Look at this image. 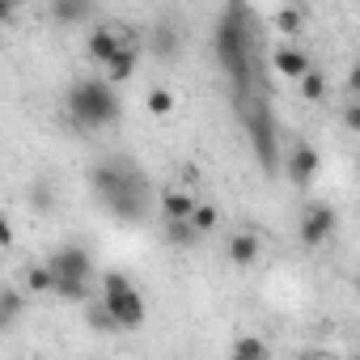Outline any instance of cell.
I'll list each match as a JSON object with an SVG mask.
<instances>
[{
  "label": "cell",
  "mask_w": 360,
  "mask_h": 360,
  "mask_svg": "<svg viewBox=\"0 0 360 360\" xmlns=\"http://www.w3.org/2000/svg\"><path fill=\"white\" fill-rule=\"evenodd\" d=\"M89 187H94V195L119 217V221H127V225H136V221H144L148 217V178L131 165V161H123V157H106V161H98L94 169H89Z\"/></svg>",
  "instance_id": "6da1fadb"
},
{
  "label": "cell",
  "mask_w": 360,
  "mask_h": 360,
  "mask_svg": "<svg viewBox=\"0 0 360 360\" xmlns=\"http://www.w3.org/2000/svg\"><path fill=\"white\" fill-rule=\"evenodd\" d=\"M212 47H217V60L229 72V81L238 89H250V81H255V72H250L255 43H250V9L246 5H225L221 22L212 30Z\"/></svg>",
  "instance_id": "7a4b0ae2"
},
{
  "label": "cell",
  "mask_w": 360,
  "mask_h": 360,
  "mask_svg": "<svg viewBox=\"0 0 360 360\" xmlns=\"http://www.w3.org/2000/svg\"><path fill=\"white\" fill-rule=\"evenodd\" d=\"M64 110L81 131H98V127H110L123 115V102H119L115 85H106L102 77H81L64 94Z\"/></svg>",
  "instance_id": "3957f363"
},
{
  "label": "cell",
  "mask_w": 360,
  "mask_h": 360,
  "mask_svg": "<svg viewBox=\"0 0 360 360\" xmlns=\"http://www.w3.org/2000/svg\"><path fill=\"white\" fill-rule=\"evenodd\" d=\"M98 305L110 314L115 330H140L144 318H148L140 288H136L123 271H102V297H98Z\"/></svg>",
  "instance_id": "277c9868"
},
{
  "label": "cell",
  "mask_w": 360,
  "mask_h": 360,
  "mask_svg": "<svg viewBox=\"0 0 360 360\" xmlns=\"http://www.w3.org/2000/svg\"><path fill=\"white\" fill-rule=\"evenodd\" d=\"M242 115H246L250 148H255V157H259L263 174H276V165H280V140H276V119H271L267 102H263V98H250Z\"/></svg>",
  "instance_id": "5b68a950"
},
{
  "label": "cell",
  "mask_w": 360,
  "mask_h": 360,
  "mask_svg": "<svg viewBox=\"0 0 360 360\" xmlns=\"http://www.w3.org/2000/svg\"><path fill=\"white\" fill-rule=\"evenodd\" d=\"M47 271L56 280H81V284H94V255L77 242H64L47 255Z\"/></svg>",
  "instance_id": "8992f818"
},
{
  "label": "cell",
  "mask_w": 360,
  "mask_h": 360,
  "mask_svg": "<svg viewBox=\"0 0 360 360\" xmlns=\"http://www.w3.org/2000/svg\"><path fill=\"white\" fill-rule=\"evenodd\" d=\"M335 229H339V212H335V204H309L305 212H301V225H297V238H301V246H309V250H318L322 242H330L335 238Z\"/></svg>",
  "instance_id": "52a82bcc"
},
{
  "label": "cell",
  "mask_w": 360,
  "mask_h": 360,
  "mask_svg": "<svg viewBox=\"0 0 360 360\" xmlns=\"http://www.w3.org/2000/svg\"><path fill=\"white\" fill-rule=\"evenodd\" d=\"M127 43H136L127 26H115V22H110V26H94V30L85 34V60L106 68V60H110L119 47H127Z\"/></svg>",
  "instance_id": "ba28073f"
},
{
  "label": "cell",
  "mask_w": 360,
  "mask_h": 360,
  "mask_svg": "<svg viewBox=\"0 0 360 360\" xmlns=\"http://www.w3.org/2000/svg\"><path fill=\"white\" fill-rule=\"evenodd\" d=\"M284 169H288V178H292L297 187H309L314 178H318V169H322V157H318L314 144L297 140V144L288 148V157H284Z\"/></svg>",
  "instance_id": "9c48e42d"
},
{
  "label": "cell",
  "mask_w": 360,
  "mask_h": 360,
  "mask_svg": "<svg viewBox=\"0 0 360 360\" xmlns=\"http://www.w3.org/2000/svg\"><path fill=\"white\" fill-rule=\"evenodd\" d=\"M271 68H276L280 77H288V81H301V77L314 68V60H309L297 43H280V47L271 51Z\"/></svg>",
  "instance_id": "30bf717a"
},
{
  "label": "cell",
  "mask_w": 360,
  "mask_h": 360,
  "mask_svg": "<svg viewBox=\"0 0 360 360\" xmlns=\"http://www.w3.org/2000/svg\"><path fill=\"white\" fill-rule=\"evenodd\" d=\"M259 250H263V242H259L255 229H238V233L225 242V259H229L233 267H255V263H259Z\"/></svg>",
  "instance_id": "8fae6325"
},
{
  "label": "cell",
  "mask_w": 360,
  "mask_h": 360,
  "mask_svg": "<svg viewBox=\"0 0 360 360\" xmlns=\"http://www.w3.org/2000/svg\"><path fill=\"white\" fill-rule=\"evenodd\" d=\"M136 64H140V47L136 43H127V47H119L110 60H106V85H123V81H131L136 77Z\"/></svg>",
  "instance_id": "7c38bea8"
},
{
  "label": "cell",
  "mask_w": 360,
  "mask_h": 360,
  "mask_svg": "<svg viewBox=\"0 0 360 360\" xmlns=\"http://www.w3.org/2000/svg\"><path fill=\"white\" fill-rule=\"evenodd\" d=\"M178 47H183L178 26H174V22H153V30H148V51H153L157 60H174Z\"/></svg>",
  "instance_id": "4fadbf2b"
},
{
  "label": "cell",
  "mask_w": 360,
  "mask_h": 360,
  "mask_svg": "<svg viewBox=\"0 0 360 360\" xmlns=\"http://www.w3.org/2000/svg\"><path fill=\"white\" fill-rule=\"evenodd\" d=\"M195 204H200V200H195L187 187H169V191H161V204H157V208H161L165 221H191Z\"/></svg>",
  "instance_id": "5bb4252c"
},
{
  "label": "cell",
  "mask_w": 360,
  "mask_h": 360,
  "mask_svg": "<svg viewBox=\"0 0 360 360\" xmlns=\"http://www.w3.org/2000/svg\"><path fill=\"white\" fill-rule=\"evenodd\" d=\"M22 314H26V297H22V288H0V330H13L18 322H22Z\"/></svg>",
  "instance_id": "9a60e30c"
},
{
  "label": "cell",
  "mask_w": 360,
  "mask_h": 360,
  "mask_svg": "<svg viewBox=\"0 0 360 360\" xmlns=\"http://www.w3.org/2000/svg\"><path fill=\"white\" fill-rule=\"evenodd\" d=\"M89 18H94L89 0H56L51 5V22H60V26H77V22H89Z\"/></svg>",
  "instance_id": "2e32d148"
},
{
  "label": "cell",
  "mask_w": 360,
  "mask_h": 360,
  "mask_svg": "<svg viewBox=\"0 0 360 360\" xmlns=\"http://www.w3.org/2000/svg\"><path fill=\"white\" fill-rule=\"evenodd\" d=\"M229 360H271V347H267V339H259V335H242V339L233 343Z\"/></svg>",
  "instance_id": "e0dca14e"
},
{
  "label": "cell",
  "mask_w": 360,
  "mask_h": 360,
  "mask_svg": "<svg viewBox=\"0 0 360 360\" xmlns=\"http://www.w3.org/2000/svg\"><path fill=\"white\" fill-rule=\"evenodd\" d=\"M161 233H165V242H169L174 250H191V246L200 242V233L191 229V221H165Z\"/></svg>",
  "instance_id": "ac0fdd59"
},
{
  "label": "cell",
  "mask_w": 360,
  "mask_h": 360,
  "mask_svg": "<svg viewBox=\"0 0 360 360\" xmlns=\"http://www.w3.org/2000/svg\"><path fill=\"white\" fill-rule=\"evenodd\" d=\"M297 85H301V98H305V102H326V94H330V81H326L322 68H309Z\"/></svg>",
  "instance_id": "d6986e66"
},
{
  "label": "cell",
  "mask_w": 360,
  "mask_h": 360,
  "mask_svg": "<svg viewBox=\"0 0 360 360\" xmlns=\"http://www.w3.org/2000/svg\"><path fill=\"white\" fill-rule=\"evenodd\" d=\"M51 292H56L60 301H77V305L94 301V284H81V280H56V276H51Z\"/></svg>",
  "instance_id": "ffe728a7"
},
{
  "label": "cell",
  "mask_w": 360,
  "mask_h": 360,
  "mask_svg": "<svg viewBox=\"0 0 360 360\" xmlns=\"http://www.w3.org/2000/svg\"><path fill=\"white\" fill-rule=\"evenodd\" d=\"M301 26H305V9H301V5H284V9H276V30L288 34V43H292V34H301Z\"/></svg>",
  "instance_id": "44dd1931"
},
{
  "label": "cell",
  "mask_w": 360,
  "mask_h": 360,
  "mask_svg": "<svg viewBox=\"0 0 360 360\" xmlns=\"http://www.w3.org/2000/svg\"><path fill=\"white\" fill-rule=\"evenodd\" d=\"M30 208L34 212H51L56 208V183L51 178H39V183L30 187Z\"/></svg>",
  "instance_id": "7402d4cb"
},
{
  "label": "cell",
  "mask_w": 360,
  "mask_h": 360,
  "mask_svg": "<svg viewBox=\"0 0 360 360\" xmlns=\"http://www.w3.org/2000/svg\"><path fill=\"white\" fill-rule=\"evenodd\" d=\"M85 322H89V330H98V335H115V322H110V314L98 305V297L85 301Z\"/></svg>",
  "instance_id": "603a6c76"
},
{
  "label": "cell",
  "mask_w": 360,
  "mask_h": 360,
  "mask_svg": "<svg viewBox=\"0 0 360 360\" xmlns=\"http://www.w3.org/2000/svg\"><path fill=\"white\" fill-rule=\"evenodd\" d=\"M144 106H148V115H169V110H174V94H169L165 85H153L148 98H144Z\"/></svg>",
  "instance_id": "cb8c5ba5"
},
{
  "label": "cell",
  "mask_w": 360,
  "mask_h": 360,
  "mask_svg": "<svg viewBox=\"0 0 360 360\" xmlns=\"http://www.w3.org/2000/svg\"><path fill=\"white\" fill-rule=\"evenodd\" d=\"M217 221H221V217H217V208H212V204H195V212H191V229H195L200 238H204V233H212V229H217Z\"/></svg>",
  "instance_id": "d4e9b609"
},
{
  "label": "cell",
  "mask_w": 360,
  "mask_h": 360,
  "mask_svg": "<svg viewBox=\"0 0 360 360\" xmlns=\"http://www.w3.org/2000/svg\"><path fill=\"white\" fill-rule=\"evenodd\" d=\"M26 288H30V292H51V271H47V263H30V267H26Z\"/></svg>",
  "instance_id": "484cf974"
},
{
  "label": "cell",
  "mask_w": 360,
  "mask_h": 360,
  "mask_svg": "<svg viewBox=\"0 0 360 360\" xmlns=\"http://www.w3.org/2000/svg\"><path fill=\"white\" fill-rule=\"evenodd\" d=\"M9 246H13V221L0 212V250H9Z\"/></svg>",
  "instance_id": "4316f807"
},
{
  "label": "cell",
  "mask_w": 360,
  "mask_h": 360,
  "mask_svg": "<svg viewBox=\"0 0 360 360\" xmlns=\"http://www.w3.org/2000/svg\"><path fill=\"white\" fill-rule=\"evenodd\" d=\"M343 123H347V131L360 127V102H347V106H343Z\"/></svg>",
  "instance_id": "83f0119b"
},
{
  "label": "cell",
  "mask_w": 360,
  "mask_h": 360,
  "mask_svg": "<svg viewBox=\"0 0 360 360\" xmlns=\"http://www.w3.org/2000/svg\"><path fill=\"white\" fill-rule=\"evenodd\" d=\"M183 183H187V187L200 183V169H195V165H183Z\"/></svg>",
  "instance_id": "f1b7e54d"
},
{
  "label": "cell",
  "mask_w": 360,
  "mask_h": 360,
  "mask_svg": "<svg viewBox=\"0 0 360 360\" xmlns=\"http://www.w3.org/2000/svg\"><path fill=\"white\" fill-rule=\"evenodd\" d=\"M13 18V5H5V0H0V22H9Z\"/></svg>",
  "instance_id": "f546056e"
},
{
  "label": "cell",
  "mask_w": 360,
  "mask_h": 360,
  "mask_svg": "<svg viewBox=\"0 0 360 360\" xmlns=\"http://www.w3.org/2000/svg\"><path fill=\"white\" fill-rule=\"evenodd\" d=\"M305 360H330V356H326V352H309Z\"/></svg>",
  "instance_id": "4dcf8cb0"
}]
</instances>
